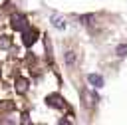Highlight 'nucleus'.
<instances>
[{
  "label": "nucleus",
  "mask_w": 127,
  "mask_h": 125,
  "mask_svg": "<svg viewBox=\"0 0 127 125\" xmlns=\"http://www.w3.org/2000/svg\"><path fill=\"white\" fill-rule=\"evenodd\" d=\"M12 28L18 30V32H24V30L28 28V20H26V16H22V14H14V16H12Z\"/></svg>",
  "instance_id": "nucleus-1"
},
{
  "label": "nucleus",
  "mask_w": 127,
  "mask_h": 125,
  "mask_svg": "<svg viewBox=\"0 0 127 125\" xmlns=\"http://www.w3.org/2000/svg\"><path fill=\"white\" fill-rule=\"evenodd\" d=\"M36 38H38V32H36L34 28H26V30L22 32V40H24V46H32V44L36 42Z\"/></svg>",
  "instance_id": "nucleus-2"
},
{
  "label": "nucleus",
  "mask_w": 127,
  "mask_h": 125,
  "mask_svg": "<svg viewBox=\"0 0 127 125\" xmlns=\"http://www.w3.org/2000/svg\"><path fill=\"white\" fill-rule=\"evenodd\" d=\"M46 101H48V105H52V107H64V99H62L60 95H56V93H54V95H48Z\"/></svg>",
  "instance_id": "nucleus-3"
},
{
  "label": "nucleus",
  "mask_w": 127,
  "mask_h": 125,
  "mask_svg": "<svg viewBox=\"0 0 127 125\" xmlns=\"http://www.w3.org/2000/svg\"><path fill=\"white\" fill-rule=\"evenodd\" d=\"M87 81H89L93 87H101V85H103V77H101V75H95V73L87 75Z\"/></svg>",
  "instance_id": "nucleus-4"
},
{
  "label": "nucleus",
  "mask_w": 127,
  "mask_h": 125,
  "mask_svg": "<svg viewBox=\"0 0 127 125\" xmlns=\"http://www.w3.org/2000/svg\"><path fill=\"white\" fill-rule=\"evenodd\" d=\"M26 89H28V79L18 77V79H16V91H18V93H26Z\"/></svg>",
  "instance_id": "nucleus-5"
},
{
  "label": "nucleus",
  "mask_w": 127,
  "mask_h": 125,
  "mask_svg": "<svg viewBox=\"0 0 127 125\" xmlns=\"http://www.w3.org/2000/svg\"><path fill=\"white\" fill-rule=\"evenodd\" d=\"M52 24H54L56 28H60V30H62V28H65V20H64L62 16H58V14H54V16H52Z\"/></svg>",
  "instance_id": "nucleus-6"
},
{
  "label": "nucleus",
  "mask_w": 127,
  "mask_h": 125,
  "mask_svg": "<svg viewBox=\"0 0 127 125\" xmlns=\"http://www.w3.org/2000/svg\"><path fill=\"white\" fill-rule=\"evenodd\" d=\"M65 62H67L69 65H73V63H75V52L67 50V52H65Z\"/></svg>",
  "instance_id": "nucleus-7"
},
{
  "label": "nucleus",
  "mask_w": 127,
  "mask_h": 125,
  "mask_svg": "<svg viewBox=\"0 0 127 125\" xmlns=\"http://www.w3.org/2000/svg\"><path fill=\"white\" fill-rule=\"evenodd\" d=\"M117 56H119V58H125V56H127V46H119V48H117Z\"/></svg>",
  "instance_id": "nucleus-8"
},
{
  "label": "nucleus",
  "mask_w": 127,
  "mask_h": 125,
  "mask_svg": "<svg viewBox=\"0 0 127 125\" xmlns=\"http://www.w3.org/2000/svg\"><path fill=\"white\" fill-rule=\"evenodd\" d=\"M93 18H95V16H93V14H87V16H81V18H79V20H81V22H83V24H89V20H93Z\"/></svg>",
  "instance_id": "nucleus-9"
}]
</instances>
